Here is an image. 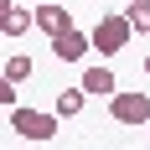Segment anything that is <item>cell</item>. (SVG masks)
<instances>
[{
    "mask_svg": "<svg viewBox=\"0 0 150 150\" xmlns=\"http://www.w3.org/2000/svg\"><path fill=\"white\" fill-rule=\"evenodd\" d=\"M0 104H5V109H16V83H11V78L0 83Z\"/></svg>",
    "mask_w": 150,
    "mask_h": 150,
    "instance_id": "8fae6325",
    "label": "cell"
},
{
    "mask_svg": "<svg viewBox=\"0 0 150 150\" xmlns=\"http://www.w3.org/2000/svg\"><path fill=\"white\" fill-rule=\"evenodd\" d=\"M5 78H11V83H26L31 78V57L26 52H11V57H5Z\"/></svg>",
    "mask_w": 150,
    "mask_h": 150,
    "instance_id": "9c48e42d",
    "label": "cell"
},
{
    "mask_svg": "<svg viewBox=\"0 0 150 150\" xmlns=\"http://www.w3.org/2000/svg\"><path fill=\"white\" fill-rule=\"evenodd\" d=\"M145 129H150V124H145Z\"/></svg>",
    "mask_w": 150,
    "mask_h": 150,
    "instance_id": "5bb4252c",
    "label": "cell"
},
{
    "mask_svg": "<svg viewBox=\"0 0 150 150\" xmlns=\"http://www.w3.org/2000/svg\"><path fill=\"white\" fill-rule=\"evenodd\" d=\"M129 21H135V31L150 36V5H135V0H129Z\"/></svg>",
    "mask_w": 150,
    "mask_h": 150,
    "instance_id": "30bf717a",
    "label": "cell"
},
{
    "mask_svg": "<svg viewBox=\"0 0 150 150\" xmlns=\"http://www.w3.org/2000/svg\"><path fill=\"white\" fill-rule=\"evenodd\" d=\"M135 5H150V0H135Z\"/></svg>",
    "mask_w": 150,
    "mask_h": 150,
    "instance_id": "4fadbf2b",
    "label": "cell"
},
{
    "mask_svg": "<svg viewBox=\"0 0 150 150\" xmlns=\"http://www.w3.org/2000/svg\"><path fill=\"white\" fill-rule=\"evenodd\" d=\"M36 26L47 36H62V31H73V16H67L62 0H36Z\"/></svg>",
    "mask_w": 150,
    "mask_h": 150,
    "instance_id": "277c9868",
    "label": "cell"
},
{
    "mask_svg": "<svg viewBox=\"0 0 150 150\" xmlns=\"http://www.w3.org/2000/svg\"><path fill=\"white\" fill-rule=\"evenodd\" d=\"M83 98H88L83 83H78V88H57V114L62 119H78V114H83Z\"/></svg>",
    "mask_w": 150,
    "mask_h": 150,
    "instance_id": "ba28073f",
    "label": "cell"
},
{
    "mask_svg": "<svg viewBox=\"0 0 150 150\" xmlns=\"http://www.w3.org/2000/svg\"><path fill=\"white\" fill-rule=\"evenodd\" d=\"M129 36H135V21H129V11H124V16H98V26H93V52H104V57H119L124 47H129Z\"/></svg>",
    "mask_w": 150,
    "mask_h": 150,
    "instance_id": "7a4b0ae2",
    "label": "cell"
},
{
    "mask_svg": "<svg viewBox=\"0 0 150 150\" xmlns=\"http://www.w3.org/2000/svg\"><path fill=\"white\" fill-rule=\"evenodd\" d=\"M145 78H150V57H145Z\"/></svg>",
    "mask_w": 150,
    "mask_h": 150,
    "instance_id": "7c38bea8",
    "label": "cell"
},
{
    "mask_svg": "<svg viewBox=\"0 0 150 150\" xmlns=\"http://www.w3.org/2000/svg\"><path fill=\"white\" fill-rule=\"evenodd\" d=\"M83 88H88L93 98H114V93H119V78L109 73V67H88V73H83Z\"/></svg>",
    "mask_w": 150,
    "mask_h": 150,
    "instance_id": "8992f818",
    "label": "cell"
},
{
    "mask_svg": "<svg viewBox=\"0 0 150 150\" xmlns=\"http://www.w3.org/2000/svg\"><path fill=\"white\" fill-rule=\"evenodd\" d=\"M11 129L21 140H36V145H47V140H57L62 129V114L52 109V114H42V109H26V104H16L11 109Z\"/></svg>",
    "mask_w": 150,
    "mask_h": 150,
    "instance_id": "6da1fadb",
    "label": "cell"
},
{
    "mask_svg": "<svg viewBox=\"0 0 150 150\" xmlns=\"http://www.w3.org/2000/svg\"><path fill=\"white\" fill-rule=\"evenodd\" d=\"M36 26V11H16V5H5V11H0V31H5V36H26V31Z\"/></svg>",
    "mask_w": 150,
    "mask_h": 150,
    "instance_id": "52a82bcc",
    "label": "cell"
},
{
    "mask_svg": "<svg viewBox=\"0 0 150 150\" xmlns=\"http://www.w3.org/2000/svg\"><path fill=\"white\" fill-rule=\"evenodd\" d=\"M88 47H93V36H83V31H62V36H52V57H57V62H83Z\"/></svg>",
    "mask_w": 150,
    "mask_h": 150,
    "instance_id": "5b68a950",
    "label": "cell"
},
{
    "mask_svg": "<svg viewBox=\"0 0 150 150\" xmlns=\"http://www.w3.org/2000/svg\"><path fill=\"white\" fill-rule=\"evenodd\" d=\"M109 114H114V124L145 129V124H150V98H145L140 88H119L114 98H109Z\"/></svg>",
    "mask_w": 150,
    "mask_h": 150,
    "instance_id": "3957f363",
    "label": "cell"
}]
</instances>
